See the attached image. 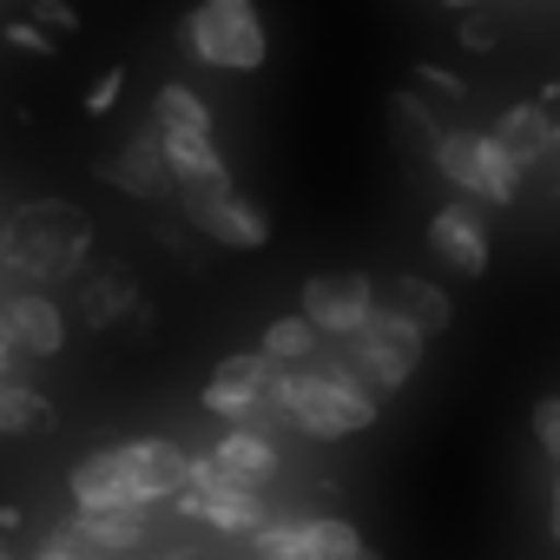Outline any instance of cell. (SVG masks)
<instances>
[{
	"label": "cell",
	"mask_w": 560,
	"mask_h": 560,
	"mask_svg": "<svg viewBox=\"0 0 560 560\" xmlns=\"http://www.w3.org/2000/svg\"><path fill=\"white\" fill-rule=\"evenodd\" d=\"M298 527H304V540H311L317 560H383L343 514H298Z\"/></svg>",
	"instance_id": "obj_20"
},
{
	"label": "cell",
	"mask_w": 560,
	"mask_h": 560,
	"mask_svg": "<svg viewBox=\"0 0 560 560\" xmlns=\"http://www.w3.org/2000/svg\"><path fill=\"white\" fill-rule=\"evenodd\" d=\"M277 370H298V363H317L324 357V330L298 311V317H277L270 330H264V343H257Z\"/></svg>",
	"instance_id": "obj_19"
},
{
	"label": "cell",
	"mask_w": 560,
	"mask_h": 560,
	"mask_svg": "<svg viewBox=\"0 0 560 560\" xmlns=\"http://www.w3.org/2000/svg\"><path fill=\"white\" fill-rule=\"evenodd\" d=\"M67 494H73L80 514H100V508H145V501L132 494V475H126L119 448H93V455L67 475Z\"/></svg>",
	"instance_id": "obj_15"
},
{
	"label": "cell",
	"mask_w": 560,
	"mask_h": 560,
	"mask_svg": "<svg viewBox=\"0 0 560 560\" xmlns=\"http://www.w3.org/2000/svg\"><path fill=\"white\" fill-rule=\"evenodd\" d=\"M27 14H34L54 40H67V34L80 27V8H73V0H27Z\"/></svg>",
	"instance_id": "obj_26"
},
{
	"label": "cell",
	"mask_w": 560,
	"mask_h": 560,
	"mask_svg": "<svg viewBox=\"0 0 560 560\" xmlns=\"http://www.w3.org/2000/svg\"><path fill=\"white\" fill-rule=\"evenodd\" d=\"M198 402L218 422H264L277 409V363L264 350H237V357H224L211 370V383H205Z\"/></svg>",
	"instance_id": "obj_7"
},
{
	"label": "cell",
	"mask_w": 560,
	"mask_h": 560,
	"mask_svg": "<svg viewBox=\"0 0 560 560\" xmlns=\"http://www.w3.org/2000/svg\"><path fill=\"white\" fill-rule=\"evenodd\" d=\"M119 462H126V475H132V494L152 508V501H172V494H178L191 455H185L178 442H165V435H139V442H119Z\"/></svg>",
	"instance_id": "obj_14"
},
{
	"label": "cell",
	"mask_w": 560,
	"mask_h": 560,
	"mask_svg": "<svg viewBox=\"0 0 560 560\" xmlns=\"http://www.w3.org/2000/svg\"><path fill=\"white\" fill-rule=\"evenodd\" d=\"M422 343H429V337H422L416 324H402L396 311H383V304H376V311H370L350 337H337V357H343V363H350V370L376 389V396H396V389L416 376Z\"/></svg>",
	"instance_id": "obj_4"
},
{
	"label": "cell",
	"mask_w": 560,
	"mask_h": 560,
	"mask_svg": "<svg viewBox=\"0 0 560 560\" xmlns=\"http://www.w3.org/2000/svg\"><path fill=\"white\" fill-rule=\"evenodd\" d=\"M547 139H553V119H547V106H508V113L494 119V145H501V152H508L521 172H534V165H540Z\"/></svg>",
	"instance_id": "obj_18"
},
{
	"label": "cell",
	"mask_w": 560,
	"mask_h": 560,
	"mask_svg": "<svg viewBox=\"0 0 560 560\" xmlns=\"http://www.w3.org/2000/svg\"><path fill=\"white\" fill-rule=\"evenodd\" d=\"M73 534H80V547H93L100 560H113V553L145 547L152 527H145V508H100V514H80Z\"/></svg>",
	"instance_id": "obj_17"
},
{
	"label": "cell",
	"mask_w": 560,
	"mask_h": 560,
	"mask_svg": "<svg viewBox=\"0 0 560 560\" xmlns=\"http://www.w3.org/2000/svg\"><path fill=\"white\" fill-rule=\"evenodd\" d=\"M494 40H501V34H494V27H481V21H468V27H462V47H468V54H488Z\"/></svg>",
	"instance_id": "obj_30"
},
{
	"label": "cell",
	"mask_w": 560,
	"mask_h": 560,
	"mask_svg": "<svg viewBox=\"0 0 560 560\" xmlns=\"http://www.w3.org/2000/svg\"><path fill=\"white\" fill-rule=\"evenodd\" d=\"M383 311H396L402 324H416L422 337H442L448 324H455V304H448V291L442 284H429V277H396V284L376 298Z\"/></svg>",
	"instance_id": "obj_16"
},
{
	"label": "cell",
	"mask_w": 560,
	"mask_h": 560,
	"mask_svg": "<svg viewBox=\"0 0 560 560\" xmlns=\"http://www.w3.org/2000/svg\"><path fill=\"white\" fill-rule=\"evenodd\" d=\"M119 93H126V73L113 67V73H100V80H93V93H86V113H93V119H106V113L119 106Z\"/></svg>",
	"instance_id": "obj_29"
},
{
	"label": "cell",
	"mask_w": 560,
	"mask_h": 560,
	"mask_svg": "<svg viewBox=\"0 0 560 560\" xmlns=\"http://www.w3.org/2000/svg\"><path fill=\"white\" fill-rule=\"evenodd\" d=\"M0 330H8L14 357H60V350H67V317H60V304L40 298V291H21V298L0 304Z\"/></svg>",
	"instance_id": "obj_12"
},
{
	"label": "cell",
	"mask_w": 560,
	"mask_h": 560,
	"mask_svg": "<svg viewBox=\"0 0 560 560\" xmlns=\"http://www.w3.org/2000/svg\"><path fill=\"white\" fill-rule=\"evenodd\" d=\"M435 172L462 191V198H481V205H514L521 198V165L494 145V132H442L429 145Z\"/></svg>",
	"instance_id": "obj_5"
},
{
	"label": "cell",
	"mask_w": 560,
	"mask_h": 560,
	"mask_svg": "<svg viewBox=\"0 0 560 560\" xmlns=\"http://www.w3.org/2000/svg\"><path fill=\"white\" fill-rule=\"evenodd\" d=\"M126 311H139V284L126 270H100L93 284H86V298H80V317L93 324V330H106V324H119Z\"/></svg>",
	"instance_id": "obj_22"
},
{
	"label": "cell",
	"mask_w": 560,
	"mask_h": 560,
	"mask_svg": "<svg viewBox=\"0 0 560 560\" xmlns=\"http://www.w3.org/2000/svg\"><path fill=\"white\" fill-rule=\"evenodd\" d=\"M178 34H185L191 60H205V67H218V73H257L264 54H270L257 0H198Z\"/></svg>",
	"instance_id": "obj_3"
},
{
	"label": "cell",
	"mask_w": 560,
	"mask_h": 560,
	"mask_svg": "<svg viewBox=\"0 0 560 560\" xmlns=\"http://www.w3.org/2000/svg\"><path fill=\"white\" fill-rule=\"evenodd\" d=\"M205 462H211L224 481H244V488H270V481H277V442H270L257 422H231V429L205 448Z\"/></svg>",
	"instance_id": "obj_13"
},
{
	"label": "cell",
	"mask_w": 560,
	"mask_h": 560,
	"mask_svg": "<svg viewBox=\"0 0 560 560\" xmlns=\"http://www.w3.org/2000/svg\"><path fill=\"white\" fill-rule=\"evenodd\" d=\"M429 250L448 264V270H462V277H481L488 270V224H481V211L462 198V205H442L435 218H429Z\"/></svg>",
	"instance_id": "obj_11"
},
{
	"label": "cell",
	"mask_w": 560,
	"mask_h": 560,
	"mask_svg": "<svg viewBox=\"0 0 560 560\" xmlns=\"http://www.w3.org/2000/svg\"><path fill=\"white\" fill-rule=\"evenodd\" d=\"M442 8H455V14H462V8H481V0H442Z\"/></svg>",
	"instance_id": "obj_31"
},
{
	"label": "cell",
	"mask_w": 560,
	"mask_h": 560,
	"mask_svg": "<svg viewBox=\"0 0 560 560\" xmlns=\"http://www.w3.org/2000/svg\"><path fill=\"white\" fill-rule=\"evenodd\" d=\"M376 409H383V396L343 357L277 370V416L298 422L311 442H350V435L376 429Z\"/></svg>",
	"instance_id": "obj_1"
},
{
	"label": "cell",
	"mask_w": 560,
	"mask_h": 560,
	"mask_svg": "<svg viewBox=\"0 0 560 560\" xmlns=\"http://www.w3.org/2000/svg\"><path fill=\"white\" fill-rule=\"evenodd\" d=\"M553 540H560V508H553Z\"/></svg>",
	"instance_id": "obj_33"
},
{
	"label": "cell",
	"mask_w": 560,
	"mask_h": 560,
	"mask_svg": "<svg viewBox=\"0 0 560 560\" xmlns=\"http://www.w3.org/2000/svg\"><path fill=\"white\" fill-rule=\"evenodd\" d=\"M191 521H205V527H218V534H244L250 540V527H264L270 521V501H264V488H244V481H224L205 455H191L185 462V481H178V494H172Z\"/></svg>",
	"instance_id": "obj_6"
},
{
	"label": "cell",
	"mask_w": 560,
	"mask_h": 560,
	"mask_svg": "<svg viewBox=\"0 0 560 560\" xmlns=\"http://www.w3.org/2000/svg\"><path fill=\"white\" fill-rule=\"evenodd\" d=\"M152 126L159 132H211V106L191 86H159L152 93Z\"/></svg>",
	"instance_id": "obj_23"
},
{
	"label": "cell",
	"mask_w": 560,
	"mask_h": 560,
	"mask_svg": "<svg viewBox=\"0 0 560 560\" xmlns=\"http://www.w3.org/2000/svg\"><path fill=\"white\" fill-rule=\"evenodd\" d=\"M54 429V402L14 376H0V435H47Z\"/></svg>",
	"instance_id": "obj_21"
},
{
	"label": "cell",
	"mask_w": 560,
	"mask_h": 560,
	"mask_svg": "<svg viewBox=\"0 0 560 560\" xmlns=\"http://www.w3.org/2000/svg\"><path fill=\"white\" fill-rule=\"evenodd\" d=\"M0 560H14V547H8V534H0Z\"/></svg>",
	"instance_id": "obj_32"
},
{
	"label": "cell",
	"mask_w": 560,
	"mask_h": 560,
	"mask_svg": "<svg viewBox=\"0 0 560 560\" xmlns=\"http://www.w3.org/2000/svg\"><path fill=\"white\" fill-rule=\"evenodd\" d=\"M416 86H422V93H435V100H468V80H455L448 67H429V60L416 67Z\"/></svg>",
	"instance_id": "obj_28"
},
{
	"label": "cell",
	"mask_w": 560,
	"mask_h": 560,
	"mask_svg": "<svg viewBox=\"0 0 560 560\" xmlns=\"http://www.w3.org/2000/svg\"><path fill=\"white\" fill-rule=\"evenodd\" d=\"M376 311V284L363 270H324V277H311L304 284V317L337 343V337H350L363 317Z\"/></svg>",
	"instance_id": "obj_9"
},
{
	"label": "cell",
	"mask_w": 560,
	"mask_h": 560,
	"mask_svg": "<svg viewBox=\"0 0 560 560\" xmlns=\"http://www.w3.org/2000/svg\"><path fill=\"white\" fill-rule=\"evenodd\" d=\"M178 205H185L191 231L211 237V244H224V250H264V244H270V218H264L244 191H231V185L191 191V198H178Z\"/></svg>",
	"instance_id": "obj_8"
},
{
	"label": "cell",
	"mask_w": 560,
	"mask_h": 560,
	"mask_svg": "<svg viewBox=\"0 0 560 560\" xmlns=\"http://www.w3.org/2000/svg\"><path fill=\"white\" fill-rule=\"evenodd\" d=\"M8 47H21V54H34V60H40V54H54L60 40H54V34L27 14V21H8Z\"/></svg>",
	"instance_id": "obj_27"
},
{
	"label": "cell",
	"mask_w": 560,
	"mask_h": 560,
	"mask_svg": "<svg viewBox=\"0 0 560 560\" xmlns=\"http://www.w3.org/2000/svg\"><path fill=\"white\" fill-rule=\"evenodd\" d=\"M100 178H113L126 198H145V205L172 198V159H165V145H159V126L132 132L113 159H100Z\"/></svg>",
	"instance_id": "obj_10"
},
{
	"label": "cell",
	"mask_w": 560,
	"mask_h": 560,
	"mask_svg": "<svg viewBox=\"0 0 560 560\" xmlns=\"http://www.w3.org/2000/svg\"><path fill=\"white\" fill-rule=\"evenodd\" d=\"M389 113H396V119L409 126V139H422V145H435V139H442V126H435V113H429V106H422L416 93H396V100H389Z\"/></svg>",
	"instance_id": "obj_25"
},
{
	"label": "cell",
	"mask_w": 560,
	"mask_h": 560,
	"mask_svg": "<svg viewBox=\"0 0 560 560\" xmlns=\"http://www.w3.org/2000/svg\"><path fill=\"white\" fill-rule=\"evenodd\" d=\"M93 244V224L80 205H60V198H40V205H21L0 231V264L21 270V277H67L80 270Z\"/></svg>",
	"instance_id": "obj_2"
},
{
	"label": "cell",
	"mask_w": 560,
	"mask_h": 560,
	"mask_svg": "<svg viewBox=\"0 0 560 560\" xmlns=\"http://www.w3.org/2000/svg\"><path fill=\"white\" fill-rule=\"evenodd\" d=\"M250 547H257V560H317L298 521H264V527H250Z\"/></svg>",
	"instance_id": "obj_24"
}]
</instances>
